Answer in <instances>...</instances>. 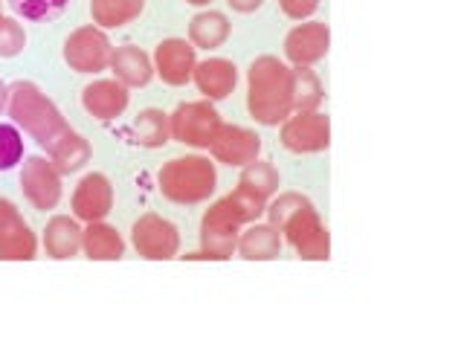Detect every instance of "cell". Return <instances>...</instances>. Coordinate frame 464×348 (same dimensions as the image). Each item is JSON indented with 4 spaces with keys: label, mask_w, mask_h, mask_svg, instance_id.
I'll return each mask as SVG.
<instances>
[{
    "label": "cell",
    "mask_w": 464,
    "mask_h": 348,
    "mask_svg": "<svg viewBox=\"0 0 464 348\" xmlns=\"http://www.w3.org/2000/svg\"><path fill=\"white\" fill-rule=\"evenodd\" d=\"M267 200L256 198L246 188H236V192L224 195L221 200H215L207 209L200 221V253L195 256H183V258H212V261H224L236 253V241L238 232L258 221L265 215Z\"/></svg>",
    "instance_id": "obj_1"
},
{
    "label": "cell",
    "mask_w": 464,
    "mask_h": 348,
    "mask_svg": "<svg viewBox=\"0 0 464 348\" xmlns=\"http://www.w3.org/2000/svg\"><path fill=\"white\" fill-rule=\"evenodd\" d=\"M265 212L270 218L267 224H273L282 232L299 258H304V261H328L331 258V232L325 229L323 221H319V212L314 209V203L304 195L285 192L276 200H267Z\"/></svg>",
    "instance_id": "obj_2"
},
{
    "label": "cell",
    "mask_w": 464,
    "mask_h": 348,
    "mask_svg": "<svg viewBox=\"0 0 464 348\" xmlns=\"http://www.w3.org/2000/svg\"><path fill=\"white\" fill-rule=\"evenodd\" d=\"M246 108L261 125H279L294 113V76L276 55H261L246 70Z\"/></svg>",
    "instance_id": "obj_3"
},
{
    "label": "cell",
    "mask_w": 464,
    "mask_h": 348,
    "mask_svg": "<svg viewBox=\"0 0 464 348\" xmlns=\"http://www.w3.org/2000/svg\"><path fill=\"white\" fill-rule=\"evenodd\" d=\"M6 111L12 116V122L24 128L29 137H33L41 149H47V145L67 130V120L62 116L53 105L50 96H44V91L33 82H14L9 84V99H6Z\"/></svg>",
    "instance_id": "obj_4"
},
{
    "label": "cell",
    "mask_w": 464,
    "mask_h": 348,
    "mask_svg": "<svg viewBox=\"0 0 464 348\" xmlns=\"http://www.w3.org/2000/svg\"><path fill=\"white\" fill-rule=\"evenodd\" d=\"M160 192L169 198L171 203H180V207H198V203L209 200L215 195V183H218V171L209 157L200 154H186V157H174L160 169L157 174Z\"/></svg>",
    "instance_id": "obj_5"
},
{
    "label": "cell",
    "mask_w": 464,
    "mask_h": 348,
    "mask_svg": "<svg viewBox=\"0 0 464 348\" xmlns=\"http://www.w3.org/2000/svg\"><path fill=\"white\" fill-rule=\"evenodd\" d=\"M218 128H221V113L215 111L209 99L186 102V105L174 108V113H169L171 140L188 145V149H209Z\"/></svg>",
    "instance_id": "obj_6"
},
{
    "label": "cell",
    "mask_w": 464,
    "mask_h": 348,
    "mask_svg": "<svg viewBox=\"0 0 464 348\" xmlns=\"http://www.w3.org/2000/svg\"><path fill=\"white\" fill-rule=\"evenodd\" d=\"M113 44L105 35V29L96 24L79 26L76 33H70L64 41V62L76 72H102L111 67Z\"/></svg>",
    "instance_id": "obj_7"
},
{
    "label": "cell",
    "mask_w": 464,
    "mask_h": 348,
    "mask_svg": "<svg viewBox=\"0 0 464 348\" xmlns=\"http://www.w3.org/2000/svg\"><path fill=\"white\" fill-rule=\"evenodd\" d=\"M282 145L294 154H316L331 145V120L323 111H294L282 125Z\"/></svg>",
    "instance_id": "obj_8"
},
{
    "label": "cell",
    "mask_w": 464,
    "mask_h": 348,
    "mask_svg": "<svg viewBox=\"0 0 464 348\" xmlns=\"http://www.w3.org/2000/svg\"><path fill=\"white\" fill-rule=\"evenodd\" d=\"M130 244H134V250L142 258L169 261L180 250V232L169 221V218H160V215L149 212L130 227Z\"/></svg>",
    "instance_id": "obj_9"
},
{
    "label": "cell",
    "mask_w": 464,
    "mask_h": 348,
    "mask_svg": "<svg viewBox=\"0 0 464 348\" xmlns=\"http://www.w3.org/2000/svg\"><path fill=\"white\" fill-rule=\"evenodd\" d=\"M21 188L24 198L33 203L35 209L47 212L55 209L62 200V174L55 171L50 157H26L21 169Z\"/></svg>",
    "instance_id": "obj_10"
},
{
    "label": "cell",
    "mask_w": 464,
    "mask_h": 348,
    "mask_svg": "<svg viewBox=\"0 0 464 348\" xmlns=\"http://www.w3.org/2000/svg\"><path fill=\"white\" fill-rule=\"evenodd\" d=\"M38 238L12 200L0 198V261H33Z\"/></svg>",
    "instance_id": "obj_11"
},
{
    "label": "cell",
    "mask_w": 464,
    "mask_h": 348,
    "mask_svg": "<svg viewBox=\"0 0 464 348\" xmlns=\"http://www.w3.org/2000/svg\"><path fill=\"white\" fill-rule=\"evenodd\" d=\"M113 209V183L102 171H91L72 192V218L84 224L105 221Z\"/></svg>",
    "instance_id": "obj_12"
},
{
    "label": "cell",
    "mask_w": 464,
    "mask_h": 348,
    "mask_svg": "<svg viewBox=\"0 0 464 348\" xmlns=\"http://www.w3.org/2000/svg\"><path fill=\"white\" fill-rule=\"evenodd\" d=\"M154 72L171 87H183L192 82V72L198 64L195 47L186 38H166L154 50Z\"/></svg>",
    "instance_id": "obj_13"
},
{
    "label": "cell",
    "mask_w": 464,
    "mask_h": 348,
    "mask_svg": "<svg viewBox=\"0 0 464 348\" xmlns=\"http://www.w3.org/2000/svg\"><path fill=\"white\" fill-rule=\"evenodd\" d=\"M209 151L218 163L224 166H246L258 160V151H261V137L256 130L244 128V125H224L218 128L215 140L209 142Z\"/></svg>",
    "instance_id": "obj_14"
},
{
    "label": "cell",
    "mask_w": 464,
    "mask_h": 348,
    "mask_svg": "<svg viewBox=\"0 0 464 348\" xmlns=\"http://www.w3.org/2000/svg\"><path fill=\"white\" fill-rule=\"evenodd\" d=\"M331 47V33L323 21H308L299 24L287 33L285 38V55L294 67H311L323 62Z\"/></svg>",
    "instance_id": "obj_15"
},
{
    "label": "cell",
    "mask_w": 464,
    "mask_h": 348,
    "mask_svg": "<svg viewBox=\"0 0 464 348\" xmlns=\"http://www.w3.org/2000/svg\"><path fill=\"white\" fill-rule=\"evenodd\" d=\"M128 102H130L128 87L116 79H96L82 91V108L102 122L122 116Z\"/></svg>",
    "instance_id": "obj_16"
},
{
    "label": "cell",
    "mask_w": 464,
    "mask_h": 348,
    "mask_svg": "<svg viewBox=\"0 0 464 348\" xmlns=\"http://www.w3.org/2000/svg\"><path fill=\"white\" fill-rule=\"evenodd\" d=\"M195 87L203 93V99L209 102H221L227 99L238 84V67L229 62V58H207V62H198L192 72Z\"/></svg>",
    "instance_id": "obj_17"
},
{
    "label": "cell",
    "mask_w": 464,
    "mask_h": 348,
    "mask_svg": "<svg viewBox=\"0 0 464 348\" xmlns=\"http://www.w3.org/2000/svg\"><path fill=\"white\" fill-rule=\"evenodd\" d=\"M91 142H87L79 130H62L50 145H47V157H50V163L55 166L58 174H76L82 171L87 163H91Z\"/></svg>",
    "instance_id": "obj_18"
},
{
    "label": "cell",
    "mask_w": 464,
    "mask_h": 348,
    "mask_svg": "<svg viewBox=\"0 0 464 348\" xmlns=\"http://www.w3.org/2000/svg\"><path fill=\"white\" fill-rule=\"evenodd\" d=\"M236 253L246 261H273L282 256V232L273 224H246L238 232Z\"/></svg>",
    "instance_id": "obj_19"
},
{
    "label": "cell",
    "mask_w": 464,
    "mask_h": 348,
    "mask_svg": "<svg viewBox=\"0 0 464 348\" xmlns=\"http://www.w3.org/2000/svg\"><path fill=\"white\" fill-rule=\"evenodd\" d=\"M111 70L113 79L122 82L125 87H145L154 79V62L149 53H142L140 47H116L111 55Z\"/></svg>",
    "instance_id": "obj_20"
},
{
    "label": "cell",
    "mask_w": 464,
    "mask_h": 348,
    "mask_svg": "<svg viewBox=\"0 0 464 348\" xmlns=\"http://www.w3.org/2000/svg\"><path fill=\"white\" fill-rule=\"evenodd\" d=\"M44 250L50 258H72L82 253V227L76 218L55 215L44 227Z\"/></svg>",
    "instance_id": "obj_21"
},
{
    "label": "cell",
    "mask_w": 464,
    "mask_h": 348,
    "mask_svg": "<svg viewBox=\"0 0 464 348\" xmlns=\"http://www.w3.org/2000/svg\"><path fill=\"white\" fill-rule=\"evenodd\" d=\"M82 253L91 261H120L125 256V241L116 227L93 221L82 229Z\"/></svg>",
    "instance_id": "obj_22"
},
{
    "label": "cell",
    "mask_w": 464,
    "mask_h": 348,
    "mask_svg": "<svg viewBox=\"0 0 464 348\" xmlns=\"http://www.w3.org/2000/svg\"><path fill=\"white\" fill-rule=\"evenodd\" d=\"M232 33V24L224 12H215V9H207V12H198L192 21H188V44H192L195 50H218L224 47L227 38Z\"/></svg>",
    "instance_id": "obj_23"
},
{
    "label": "cell",
    "mask_w": 464,
    "mask_h": 348,
    "mask_svg": "<svg viewBox=\"0 0 464 348\" xmlns=\"http://www.w3.org/2000/svg\"><path fill=\"white\" fill-rule=\"evenodd\" d=\"M130 140H134L140 149H163L171 140L169 130V113L160 108H145L137 113V120L130 122Z\"/></svg>",
    "instance_id": "obj_24"
},
{
    "label": "cell",
    "mask_w": 464,
    "mask_h": 348,
    "mask_svg": "<svg viewBox=\"0 0 464 348\" xmlns=\"http://www.w3.org/2000/svg\"><path fill=\"white\" fill-rule=\"evenodd\" d=\"M145 0H91V18L99 29H120L137 21Z\"/></svg>",
    "instance_id": "obj_25"
},
{
    "label": "cell",
    "mask_w": 464,
    "mask_h": 348,
    "mask_svg": "<svg viewBox=\"0 0 464 348\" xmlns=\"http://www.w3.org/2000/svg\"><path fill=\"white\" fill-rule=\"evenodd\" d=\"M238 186L246 188V192H253L261 200H270L276 192H279V171H276L273 163H267V160H253V163L244 166Z\"/></svg>",
    "instance_id": "obj_26"
},
{
    "label": "cell",
    "mask_w": 464,
    "mask_h": 348,
    "mask_svg": "<svg viewBox=\"0 0 464 348\" xmlns=\"http://www.w3.org/2000/svg\"><path fill=\"white\" fill-rule=\"evenodd\" d=\"M294 76V111H319L323 105V82L311 67H290Z\"/></svg>",
    "instance_id": "obj_27"
},
{
    "label": "cell",
    "mask_w": 464,
    "mask_h": 348,
    "mask_svg": "<svg viewBox=\"0 0 464 348\" xmlns=\"http://www.w3.org/2000/svg\"><path fill=\"white\" fill-rule=\"evenodd\" d=\"M6 4L24 21H53L67 9L70 0H6Z\"/></svg>",
    "instance_id": "obj_28"
},
{
    "label": "cell",
    "mask_w": 464,
    "mask_h": 348,
    "mask_svg": "<svg viewBox=\"0 0 464 348\" xmlns=\"http://www.w3.org/2000/svg\"><path fill=\"white\" fill-rule=\"evenodd\" d=\"M24 160V137L18 125L0 122V171L14 169Z\"/></svg>",
    "instance_id": "obj_29"
},
{
    "label": "cell",
    "mask_w": 464,
    "mask_h": 348,
    "mask_svg": "<svg viewBox=\"0 0 464 348\" xmlns=\"http://www.w3.org/2000/svg\"><path fill=\"white\" fill-rule=\"evenodd\" d=\"M26 47V33L18 18H0V58H14Z\"/></svg>",
    "instance_id": "obj_30"
},
{
    "label": "cell",
    "mask_w": 464,
    "mask_h": 348,
    "mask_svg": "<svg viewBox=\"0 0 464 348\" xmlns=\"http://www.w3.org/2000/svg\"><path fill=\"white\" fill-rule=\"evenodd\" d=\"M279 6L287 18L302 21V18H311V14L319 9V0H279Z\"/></svg>",
    "instance_id": "obj_31"
},
{
    "label": "cell",
    "mask_w": 464,
    "mask_h": 348,
    "mask_svg": "<svg viewBox=\"0 0 464 348\" xmlns=\"http://www.w3.org/2000/svg\"><path fill=\"white\" fill-rule=\"evenodd\" d=\"M227 4L236 9V12H241V14H250V12L261 9V4H265V0H227Z\"/></svg>",
    "instance_id": "obj_32"
},
{
    "label": "cell",
    "mask_w": 464,
    "mask_h": 348,
    "mask_svg": "<svg viewBox=\"0 0 464 348\" xmlns=\"http://www.w3.org/2000/svg\"><path fill=\"white\" fill-rule=\"evenodd\" d=\"M6 99H9V87H6L4 82H0V111L6 108Z\"/></svg>",
    "instance_id": "obj_33"
},
{
    "label": "cell",
    "mask_w": 464,
    "mask_h": 348,
    "mask_svg": "<svg viewBox=\"0 0 464 348\" xmlns=\"http://www.w3.org/2000/svg\"><path fill=\"white\" fill-rule=\"evenodd\" d=\"M186 4H192V6H207V4H212V0H186Z\"/></svg>",
    "instance_id": "obj_34"
},
{
    "label": "cell",
    "mask_w": 464,
    "mask_h": 348,
    "mask_svg": "<svg viewBox=\"0 0 464 348\" xmlns=\"http://www.w3.org/2000/svg\"><path fill=\"white\" fill-rule=\"evenodd\" d=\"M0 18H4V14H0Z\"/></svg>",
    "instance_id": "obj_35"
}]
</instances>
